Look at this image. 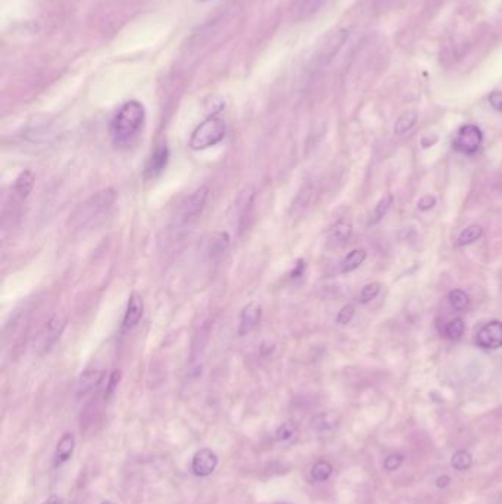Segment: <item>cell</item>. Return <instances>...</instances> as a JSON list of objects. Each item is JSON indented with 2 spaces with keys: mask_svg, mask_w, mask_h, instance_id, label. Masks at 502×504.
<instances>
[{
  "mask_svg": "<svg viewBox=\"0 0 502 504\" xmlns=\"http://www.w3.org/2000/svg\"><path fill=\"white\" fill-rule=\"evenodd\" d=\"M145 107L137 100H129L114 115L109 133L116 146H129L145 124Z\"/></svg>",
  "mask_w": 502,
  "mask_h": 504,
  "instance_id": "1",
  "label": "cell"
},
{
  "mask_svg": "<svg viewBox=\"0 0 502 504\" xmlns=\"http://www.w3.org/2000/svg\"><path fill=\"white\" fill-rule=\"evenodd\" d=\"M114 204L115 192L112 189L100 191L74 211L70 218V226L74 229H93L109 215Z\"/></svg>",
  "mask_w": 502,
  "mask_h": 504,
  "instance_id": "2",
  "label": "cell"
},
{
  "mask_svg": "<svg viewBox=\"0 0 502 504\" xmlns=\"http://www.w3.org/2000/svg\"><path fill=\"white\" fill-rule=\"evenodd\" d=\"M226 123L218 117H209L192 133L189 146L193 151H204L218 145L226 137Z\"/></svg>",
  "mask_w": 502,
  "mask_h": 504,
  "instance_id": "3",
  "label": "cell"
},
{
  "mask_svg": "<svg viewBox=\"0 0 502 504\" xmlns=\"http://www.w3.org/2000/svg\"><path fill=\"white\" fill-rule=\"evenodd\" d=\"M481 142H484V133H481V130L474 124H466L458 130L457 136L454 137L452 148L458 152L471 155L480 149Z\"/></svg>",
  "mask_w": 502,
  "mask_h": 504,
  "instance_id": "4",
  "label": "cell"
},
{
  "mask_svg": "<svg viewBox=\"0 0 502 504\" xmlns=\"http://www.w3.org/2000/svg\"><path fill=\"white\" fill-rule=\"evenodd\" d=\"M209 196V189L207 186H202L196 189L187 199L182 207V221L185 225L190 223V221L196 220L199 214L204 211L205 204Z\"/></svg>",
  "mask_w": 502,
  "mask_h": 504,
  "instance_id": "5",
  "label": "cell"
},
{
  "mask_svg": "<svg viewBox=\"0 0 502 504\" xmlns=\"http://www.w3.org/2000/svg\"><path fill=\"white\" fill-rule=\"evenodd\" d=\"M476 342L484 350L502 348V321L492 320L477 332Z\"/></svg>",
  "mask_w": 502,
  "mask_h": 504,
  "instance_id": "6",
  "label": "cell"
},
{
  "mask_svg": "<svg viewBox=\"0 0 502 504\" xmlns=\"http://www.w3.org/2000/svg\"><path fill=\"white\" fill-rule=\"evenodd\" d=\"M217 466H218V456L209 449L199 450L192 459V471L196 476L200 478H207L212 475Z\"/></svg>",
  "mask_w": 502,
  "mask_h": 504,
  "instance_id": "7",
  "label": "cell"
},
{
  "mask_svg": "<svg viewBox=\"0 0 502 504\" xmlns=\"http://www.w3.org/2000/svg\"><path fill=\"white\" fill-rule=\"evenodd\" d=\"M143 311H145L143 298L140 296L138 294H131L129 298L127 310H126L124 320H123V332H129V331L134 329L138 325L140 318L143 317Z\"/></svg>",
  "mask_w": 502,
  "mask_h": 504,
  "instance_id": "8",
  "label": "cell"
},
{
  "mask_svg": "<svg viewBox=\"0 0 502 504\" xmlns=\"http://www.w3.org/2000/svg\"><path fill=\"white\" fill-rule=\"evenodd\" d=\"M67 326V318L62 317L61 314L53 316L45 328V332L42 333V348L43 351H49L52 345L56 344V341L61 338L64 329Z\"/></svg>",
  "mask_w": 502,
  "mask_h": 504,
  "instance_id": "9",
  "label": "cell"
},
{
  "mask_svg": "<svg viewBox=\"0 0 502 504\" xmlns=\"http://www.w3.org/2000/svg\"><path fill=\"white\" fill-rule=\"evenodd\" d=\"M261 314H263V313H261V307L258 304H255V302H251V304H248L242 310V314H240L239 335L245 336V335H249L251 332H253L258 328V325H259Z\"/></svg>",
  "mask_w": 502,
  "mask_h": 504,
  "instance_id": "10",
  "label": "cell"
},
{
  "mask_svg": "<svg viewBox=\"0 0 502 504\" xmlns=\"http://www.w3.org/2000/svg\"><path fill=\"white\" fill-rule=\"evenodd\" d=\"M102 379H104V372L96 369L86 370L82 376H80L77 382V397H84L89 392H92L94 388L100 385Z\"/></svg>",
  "mask_w": 502,
  "mask_h": 504,
  "instance_id": "11",
  "label": "cell"
},
{
  "mask_svg": "<svg viewBox=\"0 0 502 504\" xmlns=\"http://www.w3.org/2000/svg\"><path fill=\"white\" fill-rule=\"evenodd\" d=\"M168 149L167 146L158 148L149 158L146 164V177H156L158 174L163 173L168 164Z\"/></svg>",
  "mask_w": 502,
  "mask_h": 504,
  "instance_id": "12",
  "label": "cell"
},
{
  "mask_svg": "<svg viewBox=\"0 0 502 504\" xmlns=\"http://www.w3.org/2000/svg\"><path fill=\"white\" fill-rule=\"evenodd\" d=\"M74 447H75V438L72 434H65L61 439L58 442V449H56V466H61L62 463H65L74 453Z\"/></svg>",
  "mask_w": 502,
  "mask_h": 504,
  "instance_id": "13",
  "label": "cell"
},
{
  "mask_svg": "<svg viewBox=\"0 0 502 504\" xmlns=\"http://www.w3.org/2000/svg\"><path fill=\"white\" fill-rule=\"evenodd\" d=\"M34 181H36V177H34L33 171H30V170L23 171L21 174L18 176V178L15 180V185H13L15 193L19 198H23V199L28 198V195L33 192Z\"/></svg>",
  "mask_w": 502,
  "mask_h": 504,
  "instance_id": "14",
  "label": "cell"
},
{
  "mask_svg": "<svg viewBox=\"0 0 502 504\" xmlns=\"http://www.w3.org/2000/svg\"><path fill=\"white\" fill-rule=\"evenodd\" d=\"M230 244V237L227 233H214L209 240L207 242V252L209 257H217L219 254H223Z\"/></svg>",
  "mask_w": 502,
  "mask_h": 504,
  "instance_id": "15",
  "label": "cell"
},
{
  "mask_svg": "<svg viewBox=\"0 0 502 504\" xmlns=\"http://www.w3.org/2000/svg\"><path fill=\"white\" fill-rule=\"evenodd\" d=\"M366 258H367L366 250H354V251H351L345 257V259L342 261V264H340V272H342V273H351V272L356 270L361 264L364 263Z\"/></svg>",
  "mask_w": 502,
  "mask_h": 504,
  "instance_id": "16",
  "label": "cell"
},
{
  "mask_svg": "<svg viewBox=\"0 0 502 504\" xmlns=\"http://www.w3.org/2000/svg\"><path fill=\"white\" fill-rule=\"evenodd\" d=\"M418 115L415 111H407L403 115H400L396 123H395V134L403 136L405 133H408L411 129H414V126L417 124Z\"/></svg>",
  "mask_w": 502,
  "mask_h": 504,
  "instance_id": "17",
  "label": "cell"
},
{
  "mask_svg": "<svg viewBox=\"0 0 502 504\" xmlns=\"http://www.w3.org/2000/svg\"><path fill=\"white\" fill-rule=\"evenodd\" d=\"M326 4V0H300L295 9L296 18H307L318 12L323 5Z\"/></svg>",
  "mask_w": 502,
  "mask_h": 504,
  "instance_id": "18",
  "label": "cell"
},
{
  "mask_svg": "<svg viewBox=\"0 0 502 504\" xmlns=\"http://www.w3.org/2000/svg\"><path fill=\"white\" fill-rule=\"evenodd\" d=\"M392 204H393V196H392L391 193H388V195H385L383 198H381V199L378 200V204L376 205V208H374V211H373L370 220H369V226L377 225L378 221L388 214V211H389V208H391Z\"/></svg>",
  "mask_w": 502,
  "mask_h": 504,
  "instance_id": "19",
  "label": "cell"
},
{
  "mask_svg": "<svg viewBox=\"0 0 502 504\" xmlns=\"http://www.w3.org/2000/svg\"><path fill=\"white\" fill-rule=\"evenodd\" d=\"M481 236H484V229H481L480 226H469L467 229H464L463 232L459 233L458 236V240H457V245L458 247H466V245H470V244H474L476 240H479Z\"/></svg>",
  "mask_w": 502,
  "mask_h": 504,
  "instance_id": "20",
  "label": "cell"
},
{
  "mask_svg": "<svg viewBox=\"0 0 502 504\" xmlns=\"http://www.w3.org/2000/svg\"><path fill=\"white\" fill-rule=\"evenodd\" d=\"M351 235H352L351 223H348L345 220H340L333 226L330 236L334 242H337V244H344V242H347L351 237Z\"/></svg>",
  "mask_w": 502,
  "mask_h": 504,
  "instance_id": "21",
  "label": "cell"
},
{
  "mask_svg": "<svg viewBox=\"0 0 502 504\" xmlns=\"http://www.w3.org/2000/svg\"><path fill=\"white\" fill-rule=\"evenodd\" d=\"M332 472H333V468H332L330 463L326 460H320L311 469V478L315 482H324L330 478Z\"/></svg>",
  "mask_w": 502,
  "mask_h": 504,
  "instance_id": "22",
  "label": "cell"
},
{
  "mask_svg": "<svg viewBox=\"0 0 502 504\" xmlns=\"http://www.w3.org/2000/svg\"><path fill=\"white\" fill-rule=\"evenodd\" d=\"M464 331H466L464 320L461 318V317H457V318L451 320L449 323L447 325V328H445V335H447L448 339H451V341H458V339L463 338Z\"/></svg>",
  "mask_w": 502,
  "mask_h": 504,
  "instance_id": "23",
  "label": "cell"
},
{
  "mask_svg": "<svg viewBox=\"0 0 502 504\" xmlns=\"http://www.w3.org/2000/svg\"><path fill=\"white\" fill-rule=\"evenodd\" d=\"M449 298V302H451V306L454 307V310L457 311H463L469 307V295L464 292V291H461V289H454L449 292L448 295Z\"/></svg>",
  "mask_w": 502,
  "mask_h": 504,
  "instance_id": "24",
  "label": "cell"
},
{
  "mask_svg": "<svg viewBox=\"0 0 502 504\" xmlns=\"http://www.w3.org/2000/svg\"><path fill=\"white\" fill-rule=\"evenodd\" d=\"M471 463H473V459H471L470 453L464 451V450L457 451L451 460V465L455 471H467V469H470Z\"/></svg>",
  "mask_w": 502,
  "mask_h": 504,
  "instance_id": "25",
  "label": "cell"
},
{
  "mask_svg": "<svg viewBox=\"0 0 502 504\" xmlns=\"http://www.w3.org/2000/svg\"><path fill=\"white\" fill-rule=\"evenodd\" d=\"M295 434H296V427L293 425L292 422H286V423H283L282 427H278V429L275 431V438L280 442H285V441H289L290 438H293Z\"/></svg>",
  "mask_w": 502,
  "mask_h": 504,
  "instance_id": "26",
  "label": "cell"
},
{
  "mask_svg": "<svg viewBox=\"0 0 502 504\" xmlns=\"http://www.w3.org/2000/svg\"><path fill=\"white\" fill-rule=\"evenodd\" d=\"M380 292V285L378 284H369L363 288L359 294V302L361 304H369L370 301H373Z\"/></svg>",
  "mask_w": 502,
  "mask_h": 504,
  "instance_id": "27",
  "label": "cell"
},
{
  "mask_svg": "<svg viewBox=\"0 0 502 504\" xmlns=\"http://www.w3.org/2000/svg\"><path fill=\"white\" fill-rule=\"evenodd\" d=\"M354 316H355V307L352 304H347L345 307H342V310L339 311V314L336 317V323L348 325V323H351Z\"/></svg>",
  "mask_w": 502,
  "mask_h": 504,
  "instance_id": "28",
  "label": "cell"
},
{
  "mask_svg": "<svg viewBox=\"0 0 502 504\" xmlns=\"http://www.w3.org/2000/svg\"><path fill=\"white\" fill-rule=\"evenodd\" d=\"M330 419V414H321V416H317L314 419V423H312V427L317 429V431H327L330 428H333L334 425Z\"/></svg>",
  "mask_w": 502,
  "mask_h": 504,
  "instance_id": "29",
  "label": "cell"
},
{
  "mask_svg": "<svg viewBox=\"0 0 502 504\" xmlns=\"http://www.w3.org/2000/svg\"><path fill=\"white\" fill-rule=\"evenodd\" d=\"M403 461H404V457L400 456V454H391L386 460H385V469L388 472H393L396 471L400 465H403Z\"/></svg>",
  "mask_w": 502,
  "mask_h": 504,
  "instance_id": "30",
  "label": "cell"
},
{
  "mask_svg": "<svg viewBox=\"0 0 502 504\" xmlns=\"http://www.w3.org/2000/svg\"><path fill=\"white\" fill-rule=\"evenodd\" d=\"M435 205H436V198L433 195H425L417 203L420 211H430Z\"/></svg>",
  "mask_w": 502,
  "mask_h": 504,
  "instance_id": "31",
  "label": "cell"
},
{
  "mask_svg": "<svg viewBox=\"0 0 502 504\" xmlns=\"http://www.w3.org/2000/svg\"><path fill=\"white\" fill-rule=\"evenodd\" d=\"M119 377H121V373H119L118 370H115V372L111 375V377H109V380H108V384H107V392H105V397H107V398H109V397L114 394L115 388L118 387Z\"/></svg>",
  "mask_w": 502,
  "mask_h": 504,
  "instance_id": "32",
  "label": "cell"
},
{
  "mask_svg": "<svg viewBox=\"0 0 502 504\" xmlns=\"http://www.w3.org/2000/svg\"><path fill=\"white\" fill-rule=\"evenodd\" d=\"M489 104L491 107L498 111V112H502V92L501 90H495L489 95Z\"/></svg>",
  "mask_w": 502,
  "mask_h": 504,
  "instance_id": "33",
  "label": "cell"
},
{
  "mask_svg": "<svg viewBox=\"0 0 502 504\" xmlns=\"http://www.w3.org/2000/svg\"><path fill=\"white\" fill-rule=\"evenodd\" d=\"M304 272H305V263L304 261H299V263L296 264V269L292 272V279H298L300 276H304Z\"/></svg>",
  "mask_w": 502,
  "mask_h": 504,
  "instance_id": "34",
  "label": "cell"
},
{
  "mask_svg": "<svg viewBox=\"0 0 502 504\" xmlns=\"http://www.w3.org/2000/svg\"><path fill=\"white\" fill-rule=\"evenodd\" d=\"M42 504H62V498L58 497V495H52L46 501H43Z\"/></svg>",
  "mask_w": 502,
  "mask_h": 504,
  "instance_id": "35",
  "label": "cell"
},
{
  "mask_svg": "<svg viewBox=\"0 0 502 504\" xmlns=\"http://www.w3.org/2000/svg\"><path fill=\"white\" fill-rule=\"evenodd\" d=\"M448 482H449V478H448V476L439 478V479H437V487H447Z\"/></svg>",
  "mask_w": 502,
  "mask_h": 504,
  "instance_id": "36",
  "label": "cell"
},
{
  "mask_svg": "<svg viewBox=\"0 0 502 504\" xmlns=\"http://www.w3.org/2000/svg\"><path fill=\"white\" fill-rule=\"evenodd\" d=\"M196 2H209V0H196Z\"/></svg>",
  "mask_w": 502,
  "mask_h": 504,
  "instance_id": "37",
  "label": "cell"
},
{
  "mask_svg": "<svg viewBox=\"0 0 502 504\" xmlns=\"http://www.w3.org/2000/svg\"><path fill=\"white\" fill-rule=\"evenodd\" d=\"M102 504H114V503H111V501H104Z\"/></svg>",
  "mask_w": 502,
  "mask_h": 504,
  "instance_id": "38",
  "label": "cell"
}]
</instances>
